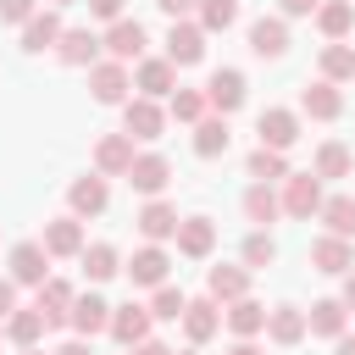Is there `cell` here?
<instances>
[{
  "label": "cell",
  "instance_id": "cell-1",
  "mask_svg": "<svg viewBox=\"0 0 355 355\" xmlns=\"http://www.w3.org/2000/svg\"><path fill=\"white\" fill-rule=\"evenodd\" d=\"M277 205H283L288 216H311V211H322V178H311V172H288Z\"/></svg>",
  "mask_w": 355,
  "mask_h": 355
},
{
  "label": "cell",
  "instance_id": "cell-2",
  "mask_svg": "<svg viewBox=\"0 0 355 355\" xmlns=\"http://www.w3.org/2000/svg\"><path fill=\"white\" fill-rule=\"evenodd\" d=\"M128 83H133V78H128L122 61H94V67H89V89H94L100 105H122V100H128Z\"/></svg>",
  "mask_w": 355,
  "mask_h": 355
},
{
  "label": "cell",
  "instance_id": "cell-3",
  "mask_svg": "<svg viewBox=\"0 0 355 355\" xmlns=\"http://www.w3.org/2000/svg\"><path fill=\"white\" fill-rule=\"evenodd\" d=\"M205 105H211L216 116L239 111V105H244V72H239V67H222V72H211V83H205Z\"/></svg>",
  "mask_w": 355,
  "mask_h": 355
},
{
  "label": "cell",
  "instance_id": "cell-4",
  "mask_svg": "<svg viewBox=\"0 0 355 355\" xmlns=\"http://www.w3.org/2000/svg\"><path fill=\"white\" fill-rule=\"evenodd\" d=\"M205 55V28L200 22H172V33H166V61L172 67H194Z\"/></svg>",
  "mask_w": 355,
  "mask_h": 355
},
{
  "label": "cell",
  "instance_id": "cell-5",
  "mask_svg": "<svg viewBox=\"0 0 355 355\" xmlns=\"http://www.w3.org/2000/svg\"><path fill=\"white\" fill-rule=\"evenodd\" d=\"M172 239H178V255L205 261V255H211V244H216V222H211V216H183Z\"/></svg>",
  "mask_w": 355,
  "mask_h": 355
},
{
  "label": "cell",
  "instance_id": "cell-6",
  "mask_svg": "<svg viewBox=\"0 0 355 355\" xmlns=\"http://www.w3.org/2000/svg\"><path fill=\"white\" fill-rule=\"evenodd\" d=\"M150 322H155V316H150V305H133V300H128V305H116V311H111V338L133 349V344H144V338H150Z\"/></svg>",
  "mask_w": 355,
  "mask_h": 355
},
{
  "label": "cell",
  "instance_id": "cell-7",
  "mask_svg": "<svg viewBox=\"0 0 355 355\" xmlns=\"http://www.w3.org/2000/svg\"><path fill=\"white\" fill-rule=\"evenodd\" d=\"M100 44L111 50V61H122V67H128V61H139V55H144V28H139L133 17H122V22H111V28H105V39H100Z\"/></svg>",
  "mask_w": 355,
  "mask_h": 355
},
{
  "label": "cell",
  "instance_id": "cell-8",
  "mask_svg": "<svg viewBox=\"0 0 355 355\" xmlns=\"http://www.w3.org/2000/svg\"><path fill=\"white\" fill-rule=\"evenodd\" d=\"M122 122H128V139H161V128H166V111L155 105V100H128L122 105Z\"/></svg>",
  "mask_w": 355,
  "mask_h": 355
},
{
  "label": "cell",
  "instance_id": "cell-9",
  "mask_svg": "<svg viewBox=\"0 0 355 355\" xmlns=\"http://www.w3.org/2000/svg\"><path fill=\"white\" fill-rule=\"evenodd\" d=\"M94 166H100V178H128V166H133V139H128V133H105V139L94 144Z\"/></svg>",
  "mask_w": 355,
  "mask_h": 355
},
{
  "label": "cell",
  "instance_id": "cell-10",
  "mask_svg": "<svg viewBox=\"0 0 355 355\" xmlns=\"http://www.w3.org/2000/svg\"><path fill=\"white\" fill-rule=\"evenodd\" d=\"M55 55H61L67 67H94V55H100V33H89V28H61Z\"/></svg>",
  "mask_w": 355,
  "mask_h": 355
},
{
  "label": "cell",
  "instance_id": "cell-11",
  "mask_svg": "<svg viewBox=\"0 0 355 355\" xmlns=\"http://www.w3.org/2000/svg\"><path fill=\"white\" fill-rule=\"evenodd\" d=\"M133 89H144V100H155V94H172V89H178V67H172L166 55H150V61H139V72H133Z\"/></svg>",
  "mask_w": 355,
  "mask_h": 355
},
{
  "label": "cell",
  "instance_id": "cell-12",
  "mask_svg": "<svg viewBox=\"0 0 355 355\" xmlns=\"http://www.w3.org/2000/svg\"><path fill=\"white\" fill-rule=\"evenodd\" d=\"M300 111H305V116H316V122H333V116L344 111V94H338V83H327V78L305 83V94H300Z\"/></svg>",
  "mask_w": 355,
  "mask_h": 355
},
{
  "label": "cell",
  "instance_id": "cell-13",
  "mask_svg": "<svg viewBox=\"0 0 355 355\" xmlns=\"http://www.w3.org/2000/svg\"><path fill=\"white\" fill-rule=\"evenodd\" d=\"M128 183H133L139 194H161V189L172 183V161H166V155H133Z\"/></svg>",
  "mask_w": 355,
  "mask_h": 355
},
{
  "label": "cell",
  "instance_id": "cell-14",
  "mask_svg": "<svg viewBox=\"0 0 355 355\" xmlns=\"http://www.w3.org/2000/svg\"><path fill=\"white\" fill-rule=\"evenodd\" d=\"M166 250L161 244H144V250H133V261H128V277L139 283V288H161L166 283Z\"/></svg>",
  "mask_w": 355,
  "mask_h": 355
},
{
  "label": "cell",
  "instance_id": "cell-15",
  "mask_svg": "<svg viewBox=\"0 0 355 355\" xmlns=\"http://www.w3.org/2000/svg\"><path fill=\"white\" fill-rule=\"evenodd\" d=\"M205 294H211L216 305H233V300L250 294V272H244V266H211V272H205Z\"/></svg>",
  "mask_w": 355,
  "mask_h": 355
},
{
  "label": "cell",
  "instance_id": "cell-16",
  "mask_svg": "<svg viewBox=\"0 0 355 355\" xmlns=\"http://www.w3.org/2000/svg\"><path fill=\"white\" fill-rule=\"evenodd\" d=\"M294 139H300V116H294V111H283V105L261 111V144H266V150H288Z\"/></svg>",
  "mask_w": 355,
  "mask_h": 355
},
{
  "label": "cell",
  "instance_id": "cell-17",
  "mask_svg": "<svg viewBox=\"0 0 355 355\" xmlns=\"http://www.w3.org/2000/svg\"><path fill=\"white\" fill-rule=\"evenodd\" d=\"M133 222H139V233H144L150 244H161V239H172V233H178V222H183V216H178V205H166V200H150V205H144Z\"/></svg>",
  "mask_w": 355,
  "mask_h": 355
},
{
  "label": "cell",
  "instance_id": "cell-18",
  "mask_svg": "<svg viewBox=\"0 0 355 355\" xmlns=\"http://www.w3.org/2000/svg\"><path fill=\"white\" fill-rule=\"evenodd\" d=\"M44 255H83V222L78 216L44 222Z\"/></svg>",
  "mask_w": 355,
  "mask_h": 355
},
{
  "label": "cell",
  "instance_id": "cell-19",
  "mask_svg": "<svg viewBox=\"0 0 355 355\" xmlns=\"http://www.w3.org/2000/svg\"><path fill=\"white\" fill-rule=\"evenodd\" d=\"M39 316H44V327H61V322L72 316V283L44 277V283H39Z\"/></svg>",
  "mask_w": 355,
  "mask_h": 355
},
{
  "label": "cell",
  "instance_id": "cell-20",
  "mask_svg": "<svg viewBox=\"0 0 355 355\" xmlns=\"http://www.w3.org/2000/svg\"><path fill=\"white\" fill-rule=\"evenodd\" d=\"M216 327H222V311H216V300H211V294L183 305V333H189V344H205Z\"/></svg>",
  "mask_w": 355,
  "mask_h": 355
},
{
  "label": "cell",
  "instance_id": "cell-21",
  "mask_svg": "<svg viewBox=\"0 0 355 355\" xmlns=\"http://www.w3.org/2000/svg\"><path fill=\"white\" fill-rule=\"evenodd\" d=\"M55 39H61V17H55V11H33V17L22 22V50H28V55L55 50Z\"/></svg>",
  "mask_w": 355,
  "mask_h": 355
},
{
  "label": "cell",
  "instance_id": "cell-22",
  "mask_svg": "<svg viewBox=\"0 0 355 355\" xmlns=\"http://www.w3.org/2000/svg\"><path fill=\"white\" fill-rule=\"evenodd\" d=\"M44 277H50L44 244H17L11 250V283H44Z\"/></svg>",
  "mask_w": 355,
  "mask_h": 355
},
{
  "label": "cell",
  "instance_id": "cell-23",
  "mask_svg": "<svg viewBox=\"0 0 355 355\" xmlns=\"http://www.w3.org/2000/svg\"><path fill=\"white\" fill-rule=\"evenodd\" d=\"M83 338H94V333H105L111 327V305L100 300V294H83V300H72V316H67Z\"/></svg>",
  "mask_w": 355,
  "mask_h": 355
},
{
  "label": "cell",
  "instance_id": "cell-24",
  "mask_svg": "<svg viewBox=\"0 0 355 355\" xmlns=\"http://www.w3.org/2000/svg\"><path fill=\"white\" fill-rule=\"evenodd\" d=\"M250 50H255L261 61H277V55L288 50V28H283L277 17H261V22L250 28Z\"/></svg>",
  "mask_w": 355,
  "mask_h": 355
},
{
  "label": "cell",
  "instance_id": "cell-25",
  "mask_svg": "<svg viewBox=\"0 0 355 355\" xmlns=\"http://www.w3.org/2000/svg\"><path fill=\"white\" fill-rule=\"evenodd\" d=\"M227 144H233L227 116H200V122H194V155H205V161H211V155H222Z\"/></svg>",
  "mask_w": 355,
  "mask_h": 355
},
{
  "label": "cell",
  "instance_id": "cell-26",
  "mask_svg": "<svg viewBox=\"0 0 355 355\" xmlns=\"http://www.w3.org/2000/svg\"><path fill=\"white\" fill-rule=\"evenodd\" d=\"M311 266H316V272H349V266H355L349 239H333V233L316 239V244H311Z\"/></svg>",
  "mask_w": 355,
  "mask_h": 355
},
{
  "label": "cell",
  "instance_id": "cell-27",
  "mask_svg": "<svg viewBox=\"0 0 355 355\" xmlns=\"http://www.w3.org/2000/svg\"><path fill=\"white\" fill-rule=\"evenodd\" d=\"M266 333H272V344H300L305 338V311L300 305H272L266 311Z\"/></svg>",
  "mask_w": 355,
  "mask_h": 355
},
{
  "label": "cell",
  "instance_id": "cell-28",
  "mask_svg": "<svg viewBox=\"0 0 355 355\" xmlns=\"http://www.w3.org/2000/svg\"><path fill=\"white\" fill-rule=\"evenodd\" d=\"M105 200H111V189H105V178H100V172L72 183V216H100V211H105Z\"/></svg>",
  "mask_w": 355,
  "mask_h": 355
},
{
  "label": "cell",
  "instance_id": "cell-29",
  "mask_svg": "<svg viewBox=\"0 0 355 355\" xmlns=\"http://www.w3.org/2000/svg\"><path fill=\"white\" fill-rule=\"evenodd\" d=\"M222 311H227L222 322H227L239 338H250V333H261V327H266V305H255L250 294H244V300H233V305H222Z\"/></svg>",
  "mask_w": 355,
  "mask_h": 355
},
{
  "label": "cell",
  "instance_id": "cell-30",
  "mask_svg": "<svg viewBox=\"0 0 355 355\" xmlns=\"http://www.w3.org/2000/svg\"><path fill=\"white\" fill-rule=\"evenodd\" d=\"M316 28L338 44V39L355 28V6H349V0H327V6H316Z\"/></svg>",
  "mask_w": 355,
  "mask_h": 355
},
{
  "label": "cell",
  "instance_id": "cell-31",
  "mask_svg": "<svg viewBox=\"0 0 355 355\" xmlns=\"http://www.w3.org/2000/svg\"><path fill=\"white\" fill-rule=\"evenodd\" d=\"M244 216H250L255 227H266V222L283 216V205H277V194H272L266 183H250V189H244Z\"/></svg>",
  "mask_w": 355,
  "mask_h": 355
},
{
  "label": "cell",
  "instance_id": "cell-32",
  "mask_svg": "<svg viewBox=\"0 0 355 355\" xmlns=\"http://www.w3.org/2000/svg\"><path fill=\"white\" fill-rule=\"evenodd\" d=\"M305 333L338 338V333H344V305H338V300H316V305L305 311Z\"/></svg>",
  "mask_w": 355,
  "mask_h": 355
},
{
  "label": "cell",
  "instance_id": "cell-33",
  "mask_svg": "<svg viewBox=\"0 0 355 355\" xmlns=\"http://www.w3.org/2000/svg\"><path fill=\"white\" fill-rule=\"evenodd\" d=\"M322 222H327V233H333V239H349V233H355V200H349V194L322 200Z\"/></svg>",
  "mask_w": 355,
  "mask_h": 355
},
{
  "label": "cell",
  "instance_id": "cell-34",
  "mask_svg": "<svg viewBox=\"0 0 355 355\" xmlns=\"http://www.w3.org/2000/svg\"><path fill=\"white\" fill-rule=\"evenodd\" d=\"M6 333H11V344L33 349V344H39V333H44V316H39V305H33V311H11V316H6Z\"/></svg>",
  "mask_w": 355,
  "mask_h": 355
},
{
  "label": "cell",
  "instance_id": "cell-35",
  "mask_svg": "<svg viewBox=\"0 0 355 355\" xmlns=\"http://www.w3.org/2000/svg\"><path fill=\"white\" fill-rule=\"evenodd\" d=\"M311 178H349V144H322L316 150V166H311Z\"/></svg>",
  "mask_w": 355,
  "mask_h": 355
},
{
  "label": "cell",
  "instance_id": "cell-36",
  "mask_svg": "<svg viewBox=\"0 0 355 355\" xmlns=\"http://www.w3.org/2000/svg\"><path fill=\"white\" fill-rule=\"evenodd\" d=\"M250 178H255V183L288 178V161H283V150H266V144H255V150H250Z\"/></svg>",
  "mask_w": 355,
  "mask_h": 355
},
{
  "label": "cell",
  "instance_id": "cell-37",
  "mask_svg": "<svg viewBox=\"0 0 355 355\" xmlns=\"http://www.w3.org/2000/svg\"><path fill=\"white\" fill-rule=\"evenodd\" d=\"M239 22V0H200V28L205 33H227Z\"/></svg>",
  "mask_w": 355,
  "mask_h": 355
},
{
  "label": "cell",
  "instance_id": "cell-38",
  "mask_svg": "<svg viewBox=\"0 0 355 355\" xmlns=\"http://www.w3.org/2000/svg\"><path fill=\"white\" fill-rule=\"evenodd\" d=\"M83 272H89L94 283H105V277H116V272H122V261H116V250H111V244H89V250H83Z\"/></svg>",
  "mask_w": 355,
  "mask_h": 355
},
{
  "label": "cell",
  "instance_id": "cell-39",
  "mask_svg": "<svg viewBox=\"0 0 355 355\" xmlns=\"http://www.w3.org/2000/svg\"><path fill=\"white\" fill-rule=\"evenodd\" d=\"M322 78H327V83L355 78V50H349V44H327V50H322Z\"/></svg>",
  "mask_w": 355,
  "mask_h": 355
},
{
  "label": "cell",
  "instance_id": "cell-40",
  "mask_svg": "<svg viewBox=\"0 0 355 355\" xmlns=\"http://www.w3.org/2000/svg\"><path fill=\"white\" fill-rule=\"evenodd\" d=\"M183 305H189V294L172 288V283H161L155 300H150V316H161V322H183Z\"/></svg>",
  "mask_w": 355,
  "mask_h": 355
},
{
  "label": "cell",
  "instance_id": "cell-41",
  "mask_svg": "<svg viewBox=\"0 0 355 355\" xmlns=\"http://www.w3.org/2000/svg\"><path fill=\"white\" fill-rule=\"evenodd\" d=\"M277 261V244H272V233H250L244 239V272H255V266H272Z\"/></svg>",
  "mask_w": 355,
  "mask_h": 355
},
{
  "label": "cell",
  "instance_id": "cell-42",
  "mask_svg": "<svg viewBox=\"0 0 355 355\" xmlns=\"http://www.w3.org/2000/svg\"><path fill=\"white\" fill-rule=\"evenodd\" d=\"M172 116L178 122H200L205 116V94L200 89H172Z\"/></svg>",
  "mask_w": 355,
  "mask_h": 355
},
{
  "label": "cell",
  "instance_id": "cell-43",
  "mask_svg": "<svg viewBox=\"0 0 355 355\" xmlns=\"http://www.w3.org/2000/svg\"><path fill=\"white\" fill-rule=\"evenodd\" d=\"M33 11H39L33 0H0V22H28Z\"/></svg>",
  "mask_w": 355,
  "mask_h": 355
},
{
  "label": "cell",
  "instance_id": "cell-44",
  "mask_svg": "<svg viewBox=\"0 0 355 355\" xmlns=\"http://www.w3.org/2000/svg\"><path fill=\"white\" fill-rule=\"evenodd\" d=\"M89 11L105 17V22H122V0H89Z\"/></svg>",
  "mask_w": 355,
  "mask_h": 355
},
{
  "label": "cell",
  "instance_id": "cell-45",
  "mask_svg": "<svg viewBox=\"0 0 355 355\" xmlns=\"http://www.w3.org/2000/svg\"><path fill=\"white\" fill-rule=\"evenodd\" d=\"M11 311H17V283H11V277H0V322H6Z\"/></svg>",
  "mask_w": 355,
  "mask_h": 355
},
{
  "label": "cell",
  "instance_id": "cell-46",
  "mask_svg": "<svg viewBox=\"0 0 355 355\" xmlns=\"http://www.w3.org/2000/svg\"><path fill=\"white\" fill-rule=\"evenodd\" d=\"M155 6H161V11H166V17H172V22H178V17H189V11H194V6H200V0H155Z\"/></svg>",
  "mask_w": 355,
  "mask_h": 355
},
{
  "label": "cell",
  "instance_id": "cell-47",
  "mask_svg": "<svg viewBox=\"0 0 355 355\" xmlns=\"http://www.w3.org/2000/svg\"><path fill=\"white\" fill-rule=\"evenodd\" d=\"M316 6H322V0H283V11H288V17H311Z\"/></svg>",
  "mask_w": 355,
  "mask_h": 355
},
{
  "label": "cell",
  "instance_id": "cell-48",
  "mask_svg": "<svg viewBox=\"0 0 355 355\" xmlns=\"http://www.w3.org/2000/svg\"><path fill=\"white\" fill-rule=\"evenodd\" d=\"M133 355H172L161 338H144V344H133Z\"/></svg>",
  "mask_w": 355,
  "mask_h": 355
},
{
  "label": "cell",
  "instance_id": "cell-49",
  "mask_svg": "<svg viewBox=\"0 0 355 355\" xmlns=\"http://www.w3.org/2000/svg\"><path fill=\"white\" fill-rule=\"evenodd\" d=\"M338 305H344V311H355V272L344 277V300H338Z\"/></svg>",
  "mask_w": 355,
  "mask_h": 355
},
{
  "label": "cell",
  "instance_id": "cell-50",
  "mask_svg": "<svg viewBox=\"0 0 355 355\" xmlns=\"http://www.w3.org/2000/svg\"><path fill=\"white\" fill-rule=\"evenodd\" d=\"M50 355H89V344H83V338H72V344H61V349H50Z\"/></svg>",
  "mask_w": 355,
  "mask_h": 355
},
{
  "label": "cell",
  "instance_id": "cell-51",
  "mask_svg": "<svg viewBox=\"0 0 355 355\" xmlns=\"http://www.w3.org/2000/svg\"><path fill=\"white\" fill-rule=\"evenodd\" d=\"M338 355H355V333H338Z\"/></svg>",
  "mask_w": 355,
  "mask_h": 355
},
{
  "label": "cell",
  "instance_id": "cell-52",
  "mask_svg": "<svg viewBox=\"0 0 355 355\" xmlns=\"http://www.w3.org/2000/svg\"><path fill=\"white\" fill-rule=\"evenodd\" d=\"M227 355H261V349H255V344H233Z\"/></svg>",
  "mask_w": 355,
  "mask_h": 355
},
{
  "label": "cell",
  "instance_id": "cell-53",
  "mask_svg": "<svg viewBox=\"0 0 355 355\" xmlns=\"http://www.w3.org/2000/svg\"><path fill=\"white\" fill-rule=\"evenodd\" d=\"M55 6H72V0H55Z\"/></svg>",
  "mask_w": 355,
  "mask_h": 355
},
{
  "label": "cell",
  "instance_id": "cell-54",
  "mask_svg": "<svg viewBox=\"0 0 355 355\" xmlns=\"http://www.w3.org/2000/svg\"><path fill=\"white\" fill-rule=\"evenodd\" d=\"M22 355H39V349H22Z\"/></svg>",
  "mask_w": 355,
  "mask_h": 355
},
{
  "label": "cell",
  "instance_id": "cell-55",
  "mask_svg": "<svg viewBox=\"0 0 355 355\" xmlns=\"http://www.w3.org/2000/svg\"><path fill=\"white\" fill-rule=\"evenodd\" d=\"M183 355H200V349H183Z\"/></svg>",
  "mask_w": 355,
  "mask_h": 355
}]
</instances>
